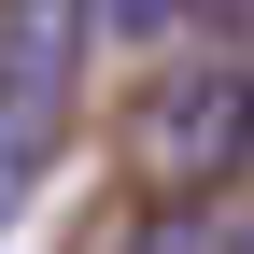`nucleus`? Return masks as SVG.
Returning <instances> with one entry per match:
<instances>
[{
  "label": "nucleus",
  "mask_w": 254,
  "mask_h": 254,
  "mask_svg": "<svg viewBox=\"0 0 254 254\" xmlns=\"http://www.w3.org/2000/svg\"><path fill=\"white\" fill-rule=\"evenodd\" d=\"M85 0H0V212L57 170L71 141V85H85Z\"/></svg>",
  "instance_id": "nucleus-1"
},
{
  "label": "nucleus",
  "mask_w": 254,
  "mask_h": 254,
  "mask_svg": "<svg viewBox=\"0 0 254 254\" xmlns=\"http://www.w3.org/2000/svg\"><path fill=\"white\" fill-rule=\"evenodd\" d=\"M226 240H240V212H198V198H170V212H141L113 254H226Z\"/></svg>",
  "instance_id": "nucleus-3"
},
{
  "label": "nucleus",
  "mask_w": 254,
  "mask_h": 254,
  "mask_svg": "<svg viewBox=\"0 0 254 254\" xmlns=\"http://www.w3.org/2000/svg\"><path fill=\"white\" fill-rule=\"evenodd\" d=\"M141 155L184 184V198H226V170H240V57H212V71H170V85H155Z\"/></svg>",
  "instance_id": "nucleus-2"
},
{
  "label": "nucleus",
  "mask_w": 254,
  "mask_h": 254,
  "mask_svg": "<svg viewBox=\"0 0 254 254\" xmlns=\"http://www.w3.org/2000/svg\"><path fill=\"white\" fill-rule=\"evenodd\" d=\"M198 0H85V28H113V43H155V28H184Z\"/></svg>",
  "instance_id": "nucleus-4"
},
{
  "label": "nucleus",
  "mask_w": 254,
  "mask_h": 254,
  "mask_svg": "<svg viewBox=\"0 0 254 254\" xmlns=\"http://www.w3.org/2000/svg\"><path fill=\"white\" fill-rule=\"evenodd\" d=\"M226 254H240V240H226Z\"/></svg>",
  "instance_id": "nucleus-5"
}]
</instances>
